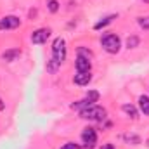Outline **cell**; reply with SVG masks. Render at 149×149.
<instances>
[{
  "label": "cell",
  "mask_w": 149,
  "mask_h": 149,
  "mask_svg": "<svg viewBox=\"0 0 149 149\" xmlns=\"http://www.w3.org/2000/svg\"><path fill=\"white\" fill-rule=\"evenodd\" d=\"M80 118L88 120V121H104L106 120V109L97 106V104H92V106L80 111Z\"/></svg>",
  "instance_id": "1"
},
{
  "label": "cell",
  "mask_w": 149,
  "mask_h": 149,
  "mask_svg": "<svg viewBox=\"0 0 149 149\" xmlns=\"http://www.w3.org/2000/svg\"><path fill=\"white\" fill-rule=\"evenodd\" d=\"M101 45L108 54H118L121 49V40L114 33H104L101 37Z\"/></svg>",
  "instance_id": "2"
},
{
  "label": "cell",
  "mask_w": 149,
  "mask_h": 149,
  "mask_svg": "<svg viewBox=\"0 0 149 149\" xmlns=\"http://www.w3.org/2000/svg\"><path fill=\"white\" fill-rule=\"evenodd\" d=\"M66 56H68L66 40L63 37H57L52 42V59H54L57 64H63V63L66 61Z\"/></svg>",
  "instance_id": "3"
},
{
  "label": "cell",
  "mask_w": 149,
  "mask_h": 149,
  "mask_svg": "<svg viewBox=\"0 0 149 149\" xmlns=\"http://www.w3.org/2000/svg\"><path fill=\"white\" fill-rule=\"evenodd\" d=\"M81 141H83V144H85V149L94 148L95 142H97V132H95V128H92V127L83 128V132H81Z\"/></svg>",
  "instance_id": "4"
},
{
  "label": "cell",
  "mask_w": 149,
  "mask_h": 149,
  "mask_svg": "<svg viewBox=\"0 0 149 149\" xmlns=\"http://www.w3.org/2000/svg\"><path fill=\"white\" fill-rule=\"evenodd\" d=\"M21 26V19L17 16H3L0 19V31L3 30H16Z\"/></svg>",
  "instance_id": "5"
},
{
  "label": "cell",
  "mask_w": 149,
  "mask_h": 149,
  "mask_svg": "<svg viewBox=\"0 0 149 149\" xmlns=\"http://www.w3.org/2000/svg\"><path fill=\"white\" fill-rule=\"evenodd\" d=\"M50 30L49 28H40V30H35L31 33V42L35 45H42V43H47V40L50 38Z\"/></svg>",
  "instance_id": "6"
},
{
  "label": "cell",
  "mask_w": 149,
  "mask_h": 149,
  "mask_svg": "<svg viewBox=\"0 0 149 149\" xmlns=\"http://www.w3.org/2000/svg\"><path fill=\"white\" fill-rule=\"evenodd\" d=\"M74 66H76V71L87 73V71H90V70H92V59L78 56V57H76V63H74Z\"/></svg>",
  "instance_id": "7"
},
{
  "label": "cell",
  "mask_w": 149,
  "mask_h": 149,
  "mask_svg": "<svg viewBox=\"0 0 149 149\" xmlns=\"http://www.w3.org/2000/svg\"><path fill=\"white\" fill-rule=\"evenodd\" d=\"M73 81H74V85H80V87H85V85H88V83L92 81V74H90V71H87V73H81V71H76V74L73 76Z\"/></svg>",
  "instance_id": "8"
},
{
  "label": "cell",
  "mask_w": 149,
  "mask_h": 149,
  "mask_svg": "<svg viewBox=\"0 0 149 149\" xmlns=\"http://www.w3.org/2000/svg\"><path fill=\"white\" fill-rule=\"evenodd\" d=\"M19 57H21V50H19V49H9V50H5V52L2 54V59L7 61V63H14V61H17Z\"/></svg>",
  "instance_id": "9"
},
{
  "label": "cell",
  "mask_w": 149,
  "mask_h": 149,
  "mask_svg": "<svg viewBox=\"0 0 149 149\" xmlns=\"http://www.w3.org/2000/svg\"><path fill=\"white\" fill-rule=\"evenodd\" d=\"M116 17H118L116 14H109V16H106V17H102L101 21H97V23L94 24V30H97V31H99V30H102V28H106L108 24H111V23L114 21V19H116Z\"/></svg>",
  "instance_id": "10"
},
{
  "label": "cell",
  "mask_w": 149,
  "mask_h": 149,
  "mask_svg": "<svg viewBox=\"0 0 149 149\" xmlns=\"http://www.w3.org/2000/svg\"><path fill=\"white\" fill-rule=\"evenodd\" d=\"M139 109L144 116H149V95H141L139 97Z\"/></svg>",
  "instance_id": "11"
},
{
  "label": "cell",
  "mask_w": 149,
  "mask_h": 149,
  "mask_svg": "<svg viewBox=\"0 0 149 149\" xmlns=\"http://www.w3.org/2000/svg\"><path fill=\"white\" fill-rule=\"evenodd\" d=\"M121 109H123V113H127L132 120H137V118H139V111H137V108H135L134 104H123Z\"/></svg>",
  "instance_id": "12"
},
{
  "label": "cell",
  "mask_w": 149,
  "mask_h": 149,
  "mask_svg": "<svg viewBox=\"0 0 149 149\" xmlns=\"http://www.w3.org/2000/svg\"><path fill=\"white\" fill-rule=\"evenodd\" d=\"M85 97H87V99H88V101H90L92 104H95V102H97V101L101 99V94H99L97 90H88Z\"/></svg>",
  "instance_id": "13"
},
{
  "label": "cell",
  "mask_w": 149,
  "mask_h": 149,
  "mask_svg": "<svg viewBox=\"0 0 149 149\" xmlns=\"http://www.w3.org/2000/svg\"><path fill=\"white\" fill-rule=\"evenodd\" d=\"M76 54H78V56H81V57H88V59H94V54H92L88 49H85V47H78Z\"/></svg>",
  "instance_id": "14"
},
{
  "label": "cell",
  "mask_w": 149,
  "mask_h": 149,
  "mask_svg": "<svg viewBox=\"0 0 149 149\" xmlns=\"http://www.w3.org/2000/svg\"><path fill=\"white\" fill-rule=\"evenodd\" d=\"M139 42H141V40H139V37L132 35V37L127 40V47H128V49H135V47H139Z\"/></svg>",
  "instance_id": "15"
},
{
  "label": "cell",
  "mask_w": 149,
  "mask_h": 149,
  "mask_svg": "<svg viewBox=\"0 0 149 149\" xmlns=\"http://www.w3.org/2000/svg\"><path fill=\"white\" fill-rule=\"evenodd\" d=\"M47 7H49V10L54 14V12L59 10V2H57V0H47Z\"/></svg>",
  "instance_id": "16"
},
{
  "label": "cell",
  "mask_w": 149,
  "mask_h": 149,
  "mask_svg": "<svg viewBox=\"0 0 149 149\" xmlns=\"http://www.w3.org/2000/svg\"><path fill=\"white\" fill-rule=\"evenodd\" d=\"M59 66H61V64H57V63H56V61H54V59H50V61H49V63H47V71H49V73H56V71H57V68H59Z\"/></svg>",
  "instance_id": "17"
},
{
  "label": "cell",
  "mask_w": 149,
  "mask_h": 149,
  "mask_svg": "<svg viewBox=\"0 0 149 149\" xmlns=\"http://www.w3.org/2000/svg\"><path fill=\"white\" fill-rule=\"evenodd\" d=\"M137 23L142 30H149V16H144V17H137Z\"/></svg>",
  "instance_id": "18"
},
{
  "label": "cell",
  "mask_w": 149,
  "mask_h": 149,
  "mask_svg": "<svg viewBox=\"0 0 149 149\" xmlns=\"http://www.w3.org/2000/svg\"><path fill=\"white\" fill-rule=\"evenodd\" d=\"M125 141L127 142H132V144H141V137L139 135H125Z\"/></svg>",
  "instance_id": "19"
},
{
  "label": "cell",
  "mask_w": 149,
  "mask_h": 149,
  "mask_svg": "<svg viewBox=\"0 0 149 149\" xmlns=\"http://www.w3.org/2000/svg\"><path fill=\"white\" fill-rule=\"evenodd\" d=\"M61 149H80V146H78V144H74V142H66Z\"/></svg>",
  "instance_id": "20"
},
{
  "label": "cell",
  "mask_w": 149,
  "mask_h": 149,
  "mask_svg": "<svg viewBox=\"0 0 149 149\" xmlns=\"http://www.w3.org/2000/svg\"><path fill=\"white\" fill-rule=\"evenodd\" d=\"M99 149H114V146H113V144H109V142H108V144H102V146H101V148Z\"/></svg>",
  "instance_id": "21"
},
{
  "label": "cell",
  "mask_w": 149,
  "mask_h": 149,
  "mask_svg": "<svg viewBox=\"0 0 149 149\" xmlns=\"http://www.w3.org/2000/svg\"><path fill=\"white\" fill-rule=\"evenodd\" d=\"M3 108H5V102H3V101L0 99V111H3Z\"/></svg>",
  "instance_id": "22"
},
{
  "label": "cell",
  "mask_w": 149,
  "mask_h": 149,
  "mask_svg": "<svg viewBox=\"0 0 149 149\" xmlns=\"http://www.w3.org/2000/svg\"><path fill=\"white\" fill-rule=\"evenodd\" d=\"M144 2H148V3H149V0H144Z\"/></svg>",
  "instance_id": "23"
},
{
  "label": "cell",
  "mask_w": 149,
  "mask_h": 149,
  "mask_svg": "<svg viewBox=\"0 0 149 149\" xmlns=\"http://www.w3.org/2000/svg\"><path fill=\"white\" fill-rule=\"evenodd\" d=\"M148 146H149V139H148Z\"/></svg>",
  "instance_id": "24"
}]
</instances>
